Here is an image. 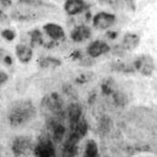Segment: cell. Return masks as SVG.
<instances>
[{"label": "cell", "mask_w": 157, "mask_h": 157, "mask_svg": "<svg viewBox=\"0 0 157 157\" xmlns=\"http://www.w3.org/2000/svg\"><path fill=\"white\" fill-rule=\"evenodd\" d=\"M113 126V122L111 119L107 116H103L98 122V133L101 135L107 134Z\"/></svg>", "instance_id": "obj_16"}, {"label": "cell", "mask_w": 157, "mask_h": 157, "mask_svg": "<svg viewBox=\"0 0 157 157\" xmlns=\"http://www.w3.org/2000/svg\"><path fill=\"white\" fill-rule=\"evenodd\" d=\"M89 81V79H86V74H83V75L79 76V77L75 80V81H76L77 83H80V84L86 83V81Z\"/></svg>", "instance_id": "obj_27"}, {"label": "cell", "mask_w": 157, "mask_h": 157, "mask_svg": "<svg viewBox=\"0 0 157 157\" xmlns=\"http://www.w3.org/2000/svg\"><path fill=\"white\" fill-rule=\"evenodd\" d=\"M44 29L46 34L54 40H58L65 37V32L63 27L57 24L47 23L44 26Z\"/></svg>", "instance_id": "obj_12"}, {"label": "cell", "mask_w": 157, "mask_h": 157, "mask_svg": "<svg viewBox=\"0 0 157 157\" xmlns=\"http://www.w3.org/2000/svg\"><path fill=\"white\" fill-rule=\"evenodd\" d=\"M35 155L40 157H52L56 155L55 147L53 143L48 140L44 139L35 148Z\"/></svg>", "instance_id": "obj_7"}, {"label": "cell", "mask_w": 157, "mask_h": 157, "mask_svg": "<svg viewBox=\"0 0 157 157\" xmlns=\"http://www.w3.org/2000/svg\"><path fill=\"white\" fill-rule=\"evenodd\" d=\"M88 131V124L85 119H80V121L77 122V124L75 126V128L72 130V133L76 135L80 140L84 138Z\"/></svg>", "instance_id": "obj_17"}, {"label": "cell", "mask_w": 157, "mask_h": 157, "mask_svg": "<svg viewBox=\"0 0 157 157\" xmlns=\"http://www.w3.org/2000/svg\"><path fill=\"white\" fill-rule=\"evenodd\" d=\"M36 114V109L30 101H19L9 109L8 121L13 127H18L31 120Z\"/></svg>", "instance_id": "obj_2"}, {"label": "cell", "mask_w": 157, "mask_h": 157, "mask_svg": "<svg viewBox=\"0 0 157 157\" xmlns=\"http://www.w3.org/2000/svg\"><path fill=\"white\" fill-rule=\"evenodd\" d=\"M106 35H107V37H108L109 39H114L117 37V33H116V32H107Z\"/></svg>", "instance_id": "obj_31"}, {"label": "cell", "mask_w": 157, "mask_h": 157, "mask_svg": "<svg viewBox=\"0 0 157 157\" xmlns=\"http://www.w3.org/2000/svg\"><path fill=\"white\" fill-rule=\"evenodd\" d=\"M100 3L103 5H106L113 9H119L123 7L122 0H100Z\"/></svg>", "instance_id": "obj_24"}, {"label": "cell", "mask_w": 157, "mask_h": 157, "mask_svg": "<svg viewBox=\"0 0 157 157\" xmlns=\"http://www.w3.org/2000/svg\"><path fill=\"white\" fill-rule=\"evenodd\" d=\"M135 68L144 76H150L155 68V61L149 55H143L135 61Z\"/></svg>", "instance_id": "obj_3"}, {"label": "cell", "mask_w": 157, "mask_h": 157, "mask_svg": "<svg viewBox=\"0 0 157 157\" xmlns=\"http://www.w3.org/2000/svg\"><path fill=\"white\" fill-rule=\"evenodd\" d=\"M140 43V38L132 33H127L123 39L122 47L125 50H133L135 49Z\"/></svg>", "instance_id": "obj_14"}, {"label": "cell", "mask_w": 157, "mask_h": 157, "mask_svg": "<svg viewBox=\"0 0 157 157\" xmlns=\"http://www.w3.org/2000/svg\"><path fill=\"white\" fill-rule=\"evenodd\" d=\"M90 36H91L90 28L86 26H78L75 27L71 32V38L75 42H82L89 39Z\"/></svg>", "instance_id": "obj_13"}, {"label": "cell", "mask_w": 157, "mask_h": 157, "mask_svg": "<svg viewBox=\"0 0 157 157\" xmlns=\"http://www.w3.org/2000/svg\"><path fill=\"white\" fill-rule=\"evenodd\" d=\"M29 34L31 37V47L32 48H36V47H38V46L43 44L42 35L39 30L35 29V30L31 31Z\"/></svg>", "instance_id": "obj_20"}, {"label": "cell", "mask_w": 157, "mask_h": 157, "mask_svg": "<svg viewBox=\"0 0 157 157\" xmlns=\"http://www.w3.org/2000/svg\"><path fill=\"white\" fill-rule=\"evenodd\" d=\"M86 155L88 157H94L98 155L97 144L94 140H89L86 143Z\"/></svg>", "instance_id": "obj_21"}, {"label": "cell", "mask_w": 157, "mask_h": 157, "mask_svg": "<svg viewBox=\"0 0 157 157\" xmlns=\"http://www.w3.org/2000/svg\"><path fill=\"white\" fill-rule=\"evenodd\" d=\"M124 2L131 10H135V0H124Z\"/></svg>", "instance_id": "obj_28"}, {"label": "cell", "mask_w": 157, "mask_h": 157, "mask_svg": "<svg viewBox=\"0 0 157 157\" xmlns=\"http://www.w3.org/2000/svg\"><path fill=\"white\" fill-rule=\"evenodd\" d=\"M112 68L114 70H118V71H124V72H131V71H134V68H133L126 66L124 63H116L113 66H112Z\"/></svg>", "instance_id": "obj_25"}, {"label": "cell", "mask_w": 157, "mask_h": 157, "mask_svg": "<svg viewBox=\"0 0 157 157\" xmlns=\"http://www.w3.org/2000/svg\"><path fill=\"white\" fill-rule=\"evenodd\" d=\"M82 115V106L79 103H71L68 107V117L71 129L73 130L77 122L80 121Z\"/></svg>", "instance_id": "obj_10"}, {"label": "cell", "mask_w": 157, "mask_h": 157, "mask_svg": "<svg viewBox=\"0 0 157 157\" xmlns=\"http://www.w3.org/2000/svg\"><path fill=\"white\" fill-rule=\"evenodd\" d=\"M2 37H3L4 39H6V40L11 41V40H13V39H15L16 34H15V32H14L13 30H11V29H5V30L2 31Z\"/></svg>", "instance_id": "obj_26"}, {"label": "cell", "mask_w": 157, "mask_h": 157, "mask_svg": "<svg viewBox=\"0 0 157 157\" xmlns=\"http://www.w3.org/2000/svg\"><path fill=\"white\" fill-rule=\"evenodd\" d=\"M42 104L56 115H61L63 113V101L57 93H52L45 97Z\"/></svg>", "instance_id": "obj_4"}, {"label": "cell", "mask_w": 157, "mask_h": 157, "mask_svg": "<svg viewBox=\"0 0 157 157\" xmlns=\"http://www.w3.org/2000/svg\"><path fill=\"white\" fill-rule=\"evenodd\" d=\"M86 7V3L83 0H67L65 4V10L71 16L83 12Z\"/></svg>", "instance_id": "obj_11"}, {"label": "cell", "mask_w": 157, "mask_h": 157, "mask_svg": "<svg viewBox=\"0 0 157 157\" xmlns=\"http://www.w3.org/2000/svg\"><path fill=\"white\" fill-rule=\"evenodd\" d=\"M16 53L17 56L18 58V60L23 62V63H26L28 62L31 59H32V49L30 48H27L25 45H17L16 48Z\"/></svg>", "instance_id": "obj_15"}, {"label": "cell", "mask_w": 157, "mask_h": 157, "mask_svg": "<svg viewBox=\"0 0 157 157\" xmlns=\"http://www.w3.org/2000/svg\"><path fill=\"white\" fill-rule=\"evenodd\" d=\"M109 50H110L109 46L105 42L98 41V40L94 41L87 48V53L91 58L99 57L102 54H105V53L109 52Z\"/></svg>", "instance_id": "obj_8"}, {"label": "cell", "mask_w": 157, "mask_h": 157, "mask_svg": "<svg viewBox=\"0 0 157 157\" xmlns=\"http://www.w3.org/2000/svg\"><path fill=\"white\" fill-rule=\"evenodd\" d=\"M39 65L41 68H55L61 65V61L57 59L47 57V58H43L39 60Z\"/></svg>", "instance_id": "obj_19"}, {"label": "cell", "mask_w": 157, "mask_h": 157, "mask_svg": "<svg viewBox=\"0 0 157 157\" xmlns=\"http://www.w3.org/2000/svg\"><path fill=\"white\" fill-rule=\"evenodd\" d=\"M56 8L43 0H18L12 12V17L17 20H32L44 16L46 9Z\"/></svg>", "instance_id": "obj_1"}, {"label": "cell", "mask_w": 157, "mask_h": 157, "mask_svg": "<svg viewBox=\"0 0 157 157\" xmlns=\"http://www.w3.org/2000/svg\"><path fill=\"white\" fill-rule=\"evenodd\" d=\"M1 4L4 6H9L11 5V0H1Z\"/></svg>", "instance_id": "obj_32"}, {"label": "cell", "mask_w": 157, "mask_h": 157, "mask_svg": "<svg viewBox=\"0 0 157 157\" xmlns=\"http://www.w3.org/2000/svg\"><path fill=\"white\" fill-rule=\"evenodd\" d=\"M66 134V128L63 124L56 123L53 127V141L55 143H60Z\"/></svg>", "instance_id": "obj_18"}, {"label": "cell", "mask_w": 157, "mask_h": 157, "mask_svg": "<svg viewBox=\"0 0 157 157\" xmlns=\"http://www.w3.org/2000/svg\"><path fill=\"white\" fill-rule=\"evenodd\" d=\"M115 22V16L113 14L100 12L96 14L93 19V25L98 29H106Z\"/></svg>", "instance_id": "obj_5"}, {"label": "cell", "mask_w": 157, "mask_h": 157, "mask_svg": "<svg viewBox=\"0 0 157 157\" xmlns=\"http://www.w3.org/2000/svg\"><path fill=\"white\" fill-rule=\"evenodd\" d=\"M4 62H5L6 64H7V65H12V63H13L12 58H11L10 56L6 55V56L4 58Z\"/></svg>", "instance_id": "obj_30"}, {"label": "cell", "mask_w": 157, "mask_h": 157, "mask_svg": "<svg viewBox=\"0 0 157 157\" xmlns=\"http://www.w3.org/2000/svg\"><path fill=\"white\" fill-rule=\"evenodd\" d=\"M31 149V141L28 137L20 136L14 140L12 144V151L16 156L26 155Z\"/></svg>", "instance_id": "obj_6"}, {"label": "cell", "mask_w": 157, "mask_h": 157, "mask_svg": "<svg viewBox=\"0 0 157 157\" xmlns=\"http://www.w3.org/2000/svg\"><path fill=\"white\" fill-rule=\"evenodd\" d=\"M7 79H8L7 74L5 73V72H3V71H1V72H0V83H1V84H4V83L7 81Z\"/></svg>", "instance_id": "obj_29"}, {"label": "cell", "mask_w": 157, "mask_h": 157, "mask_svg": "<svg viewBox=\"0 0 157 157\" xmlns=\"http://www.w3.org/2000/svg\"><path fill=\"white\" fill-rule=\"evenodd\" d=\"M80 141V139L75 134H71L67 141L64 144L63 149V155L64 156H75L77 154V143Z\"/></svg>", "instance_id": "obj_9"}, {"label": "cell", "mask_w": 157, "mask_h": 157, "mask_svg": "<svg viewBox=\"0 0 157 157\" xmlns=\"http://www.w3.org/2000/svg\"><path fill=\"white\" fill-rule=\"evenodd\" d=\"M102 91L105 95H113L114 92L113 89V81L111 79H106L103 81L102 86H101Z\"/></svg>", "instance_id": "obj_23"}, {"label": "cell", "mask_w": 157, "mask_h": 157, "mask_svg": "<svg viewBox=\"0 0 157 157\" xmlns=\"http://www.w3.org/2000/svg\"><path fill=\"white\" fill-rule=\"evenodd\" d=\"M113 101L116 106H124L127 102L125 95L120 91H114L113 93Z\"/></svg>", "instance_id": "obj_22"}]
</instances>
